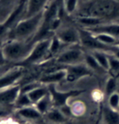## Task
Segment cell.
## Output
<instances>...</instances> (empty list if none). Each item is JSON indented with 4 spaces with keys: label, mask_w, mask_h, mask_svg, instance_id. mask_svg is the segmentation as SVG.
Masks as SVG:
<instances>
[{
    "label": "cell",
    "mask_w": 119,
    "mask_h": 124,
    "mask_svg": "<svg viewBox=\"0 0 119 124\" xmlns=\"http://www.w3.org/2000/svg\"><path fill=\"white\" fill-rule=\"evenodd\" d=\"M115 46H118V47H119V39H117V42H116V43H115Z\"/></svg>",
    "instance_id": "obj_34"
},
{
    "label": "cell",
    "mask_w": 119,
    "mask_h": 124,
    "mask_svg": "<svg viewBox=\"0 0 119 124\" xmlns=\"http://www.w3.org/2000/svg\"><path fill=\"white\" fill-rule=\"evenodd\" d=\"M56 36L64 45H76L80 43L79 31L74 27H65L56 30Z\"/></svg>",
    "instance_id": "obj_10"
},
{
    "label": "cell",
    "mask_w": 119,
    "mask_h": 124,
    "mask_svg": "<svg viewBox=\"0 0 119 124\" xmlns=\"http://www.w3.org/2000/svg\"><path fill=\"white\" fill-rule=\"evenodd\" d=\"M112 55H113L116 58H118L119 60V47L118 46H113V52H112Z\"/></svg>",
    "instance_id": "obj_33"
},
{
    "label": "cell",
    "mask_w": 119,
    "mask_h": 124,
    "mask_svg": "<svg viewBox=\"0 0 119 124\" xmlns=\"http://www.w3.org/2000/svg\"><path fill=\"white\" fill-rule=\"evenodd\" d=\"M63 45V43L57 39L56 36L52 37V39H51V44L49 47V53L48 54L51 55H55L61 49V46Z\"/></svg>",
    "instance_id": "obj_26"
},
{
    "label": "cell",
    "mask_w": 119,
    "mask_h": 124,
    "mask_svg": "<svg viewBox=\"0 0 119 124\" xmlns=\"http://www.w3.org/2000/svg\"><path fill=\"white\" fill-rule=\"evenodd\" d=\"M43 12L44 11L17 23L11 31V37L13 40L27 41L32 35L34 36L41 26Z\"/></svg>",
    "instance_id": "obj_2"
},
{
    "label": "cell",
    "mask_w": 119,
    "mask_h": 124,
    "mask_svg": "<svg viewBox=\"0 0 119 124\" xmlns=\"http://www.w3.org/2000/svg\"><path fill=\"white\" fill-rule=\"evenodd\" d=\"M7 62V61L5 56H4L3 54V49L2 48H0V67H2V66H3Z\"/></svg>",
    "instance_id": "obj_32"
},
{
    "label": "cell",
    "mask_w": 119,
    "mask_h": 124,
    "mask_svg": "<svg viewBox=\"0 0 119 124\" xmlns=\"http://www.w3.org/2000/svg\"><path fill=\"white\" fill-rule=\"evenodd\" d=\"M24 71L25 70L23 67L18 66L0 76V91L17 85L16 82L23 78Z\"/></svg>",
    "instance_id": "obj_8"
},
{
    "label": "cell",
    "mask_w": 119,
    "mask_h": 124,
    "mask_svg": "<svg viewBox=\"0 0 119 124\" xmlns=\"http://www.w3.org/2000/svg\"><path fill=\"white\" fill-rule=\"evenodd\" d=\"M109 70L113 73L119 72V60L116 58L113 55L109 54Z\"/></svg>",
    "instance_id": "obj_30"
},
{
    "label": "cell",
    "mask_w": 119,
    "mask_h": 124,
    "mask_svg": "<svg viewBox=\"0 0 119 124\" xmlns=\"http://www.w3.org/2000/svg\"><path fill=\"white\" fill-rule=\"evenodd\" d=\"M65 70V80L69 83H74L82 78L91 76L92 74V71L84 64H78V65L68 66Z\"/></svg>",
    "instance_id": "obj_9"
},
{
    "label": "cell",
    "mask_w": 119,
    "mask_h": 124,
    "mask_svg": "<svg viewBox=\"0 0 119 124\" xmlns=\"http://www.w3.org/2000/svg\"><path fill=\"white\" fill-rule=\"evenodd\" d=\"M42 86L40 82H30V83L25 84L23 86H21V94H28L35 88Z\"/></svg>",
    "instance_id": "obj_29"
},
{
    "label": "cell",
    "mask_w": 119,
    "mask_h": 124,
    "mask_svg": "<svg viewBox=\"0 0 119 124\" xmlns=\"http://www.w3.org/2000/svg\"><path fill=\"white\" fill-rule=\"evenodd\" d=\"M117 88V81L114 78H109L105 84V94L109 97L110 95L116 92Z\"/></svg>",
    "instance_id": "obj_28"
},
{
    "label": "cell",
    "mask_w": 119,
    "mask_h": 124,
    "mask_svg": "<svg viewBox=\"0 0 119 124\" xmlns=\"http://www.w3.org/2000/svg\"><path fill=\"white\" fill-rule=\"evenodd\" d=\"M48 88L47 87H40L35 88L30 92L28 93V96L30 97V101L33 103V105H35L36 103H38L40 100H42L43 97H45L48 94Z\"/></svg>",
    "instance_id": "obj_18"
},
{
    "label": "cell",
    "mask_w": 119,
    "mask_h": 124,
    "mask_svg": "<svg viewBox=\"0 0 119 124\" xmlns=\"http://www.w3.org/2000/svg\"><path fill=\"white\" fill-rule=\"evenodd\" d=\"M34 43L31 41L10 40L3 44V52L7 61L21 62L29 56Z\"/></svg>",
    "instance_id": "obj_3"
},
{
    "label": "cell",
    "mask_w": 119,
    "mask_h": 124,
    "mask_svg": "<svg viewBox=\"0 0 119 124\" xmlns=\"http://www.w3.org/2000/svg\"><path fill=\"white\" fill-rule=\"evenodd\" d=\"M100 124H104V123H100Z\"/></svg>",
    "instance_id": "obj_37"
},
{
    "label": "cell",
    "mask_w": 119,
    "mask_h": 124,
    "mask_svg": "<svg viewBox=\"0 0 119 124\" xmlns=\"http://www.w3.org/2000/svg\"><path fill=\"white\" fill-rule=\"evenodd\" d=\"M52 100H51L49 93L45 97H43V99L40 100L38 103H36L34 105V107L38 109V111L42 115L46 114L51 109L50 107L52 105Z\"/></svg>",
    "instance_id": "obj_22"
},
{
    "label": "cell",
    "mask_w": 119,
    "mask_h": 124,
    "mask_svg": "<svg viewBox=\"0 0 119 124\" xmlns=\"http://www.w3.org/2000/svg\"><path fill=\"white\" fill-rule=\"evenodd\" d=\"M20 93H21V86L19 84L0 91V105H8L11 104H15Z\"/></svg>",
    "instance_id": "obj_11"
},
{
    "label": "cell",
    "mask_w": 119,
    "mask_h": 124,
    "mask_svg": "<svg viewBox=\"0 0 119 124\" xmlns=\"http://www.w3.org/2000/svg\"><path fill=\"white\" fill-rule=\"evenodd\" d=\"M113 22H114V23H117V24H119V17H118V18H117L116 20H114Z\"/></svg>",
    "instance_id": "obj_35"
},
{
    "label": "cell",
    "mask_w": 119,
    "mask_h": 124,
    "mask_svg": "<svg viewBox=\"0 0 119 124\" xmlns=\"http://www.w3.org/2000/svg\"><path fill=\"white\" fill-rule=\"evenodd\" d=\"M91 54L93 55L96 60L97 61L100 67L104 70L105 71L109 70V53L101 52V51H95L92 52Z\"/></svg>",
    "instance_id": "obj_21"
},
{
    "label": "cell",
    "mask_w": 119,
    "mask_h": 124,
    "mask_svg": "<svg viewBox=\"0 0 119 124\" xmlns=\"http://www.w3.org/2000/svg\"><path fill=\"white\" fill-rule=\"evenodd\" d=\"M102 123L104 124H119V110H114L108 105L104 106Z\"/></svg>",
    "instance_id": "obj_15"
},
{
    "label": "cell",
    "mask_w": 119,
    "mask_h": 124,
    "mask_svg": "<svg viewBox=\"0 0 119 124\" xmlns=\"http://www.w3.org/2000/svg\"><path fill=\"white\" fill-rule=\"evenodd\" d=\"M78 31L79 36H80V43L83 47L91 50L92 52L95 51H101L104 52H113L114 46H109L100 43L95 38L94 34L87 30H78Z\"/></svg>",
    "instance_id": "obj_6"
},
{
    "label": "cell",
    "mask_w": 119,
    "mask_h": 124,
    "mask_svg": "<svg viewBox=\"0 0 119 124\" xmlns=\"http://www.w3.org/2000/svg\"><path fill=\"white\" fill-rule=\"evenodd\" d=\"M51 39H52V38H49V39H46L35 43L30 54L21 63L23 65H28L43 61L45 59V56H47L49 53Z\"/></svg>",
    "instance_id": "obj_4"
},
{
    "label": "cell",
    "mask_w": 119,
    "mask_h": 124,
    "mask_svg": "<svg viewBox=\"0 0 119 124\" xmlns=\"http://www.w3.org/2000/svg\"><path fill=\"white\" fill-rule=\"evenodd\" d=\"M84 58L85 54L80 48L70 47L61 52L57 56L56 61L58 64L70 66L82 64V62H84Z\"/></svg>",
    "instance_id": "obj_7"
},
{
    "label": "cell",
    "mask_w": 119,
    "mask_h": 124,
    "mask_svg": "<svg viewBox=\"0 0 119 124\" xmlns=\"http://www.w3.org/2000/svg\"><path fill=\"white\" fill-rule=\"evenodd\" d=\"M25 0H22L21 3H19V5L16 8V9L13 11L10 14L9 16L7 17V21L4 23L2 24V25H0V37L3 36L6 33V31L9 28L12 27L13 24L15 23V21H16L18 16L21 15V13L23 12V9L25 8Z\"/></svg>",
    "instance_id": "obj_12"
},
{
    "label": "cell",
    "mask_w": 119,
    "mask_h": 124,
    "mask_svg": "<svg viewBox=\"0 0 119 124\" xmlns=\"http://www.w3.org/2000/svg\"><path fill=\"white\" fill-rule=\"evenodd\" d=\"M108 105L114 110H119V93L114 92L108 97Z\"/></svg>",
    "instance_id": "obj_27"
},
{
    "label": "cell",
    "mask_w": 119,
    "mask_h": 124,
    "mask_svg": "<svg viewBox=\"0 0 119 124\" xmlns=\"http://www.w3.org/2000/svg\"><path fill=\"white\" fill-rule=\"evenodd\" d=\"M3 43H2V41H0V48L3 47Z\"/></svg>",
    "instance_id": "obj_36"
},
{
    "label": "cell",
    "mask_w": 119,
    "mask_h": 124,
    "mask_svg": "<svg viewBox=\"0 0 119 124\" xmlns=\"http://www.w3.org/2000/svg\"><path fill=\"white\" fill-rule=\"evenodd\" d=\"M31 124H35V123H31Z\"/></svg>",
    "instance_id": "obj_38"
},
{
    "label": "cell",
    "mask_w": 119,
    "mask_h": 124,
    "mask_svg": "<svg viewBox=\"0 0 119 124\" xmlns=\"http://www.w3.org/2000/svg\"><path fill=\"white\" fill-rule=\"evenodd\" d=\"M77 3H78V0H67L65 3L66 11L69 13L74 12L77 8Z\"/></svg>",
    "instance_id": "obj_31"
},
{
    "label": "cell",
    "mask_w": 119,
    "mask_h": 124,
    "mask_svg": "<svg viewBox=\"0 0 119 124\" xmlns=\"http://www.w3.org/2000/svg\"><path fill=\"white\" fill-rule=\"evenodd\" d=\"M78 21L86 29L95 28L104 24L103 20L91 16H79L78 18Z\"/></svg>",
    "instance_id": "obj_19"
},
{
    "label": "cell",
    "mask_w": 119,
    "mask_h": 124,
    "mask_svg": "<svg viewBox=\"0 0 119 124\" xmlns=\"http://www.w3.org/2000/svg\"><path fill=\"white\" fill-rule=\"evenodd\" d=\"M47 118L50 122L56 124L64 123L66 121V117L62 114V112L60 110V108H51L47 114H46Z\"/></svg>",
    "instance_id": "obj_20"
},
{
    "label": "cell",
    "mask_w": 119,
    "mask_h": 124,
    "mask_svg": "<svg viewBox=\"0 0 119 124\" xmlns=\"http://www.w3.org/2000/svg\"><path fill=\"white\" fill-rule=\"evenodd\" d=\"M47 88L51 100H52V105L57 108H60L67 105V102L69 98L78 96L81 93L83 92L82 90H72L66 92H59V91H56L55 84L48 85Z\"/></svg>",
    "instance_id": "obj_5"
},
{
    "label": "cell",
    "mask_w": 119,
    "mask_h": 124,
    "mask_svg": "<svg viewBox=\"0 0 119 124\" xmlns=\"http://www.w3.org/2000/svg\"><path fill=\"white\" fill-rule=\"evenodd\" d=\"M84 63L91 71H96L98 73H102L105 71L104 70H103L100 67V65H99L97 61H96V58H95L91 53V54H85Z\"/></svg>",
    "instance_id": "obj_23"
},
{
    "label": "cell",
    "mask_w": 119,
    "mask_h": 124,
    "mask_svg": "<svg viewBox=\"0 0 119 124\" xmlns=\"http://www.w3.org/2000/svg\"><path fill=\"white\" fill-rule=\"evenodd\" d=\"M17 114L20 117L28 120H37L42 117V114L34 107V105L18 108Z\"/></svg>",
    "instance_id": "obj_17"
},
{
    "label": "cell",
    "mask_w": 119,
    "mask_h": 124,
    "mask_svg": "<svg viewBox=\"0 0 119 124\" xmlns=\"http://www.w3.org/2000/svg\"><path fill=\"white\" fill-rule=\"evenodd\" d=\"M48 0H28L26 18L31 17L43 12V8Z\"/></svg>",
    "instance_id": "obj_16"
},
{
    "label": "cell",
    "mask_w": 119,
    "mask_h": 124,
    "mask_svg": "<svg viewBox=\"0 0 119 124\" xmlns=\"http://www.w3.org/2000/svg\"><path fill=\"white\" fill-rule=\"evenodd\" d=\"M92 34H99V33H104V34H110L117 39H119V24L113 23L111 24H103L97 27L91 29H85Z\"/></svg>",
    "instance_id": "obj_13"
},
{
    "label": "cell",
    "mask_w": 119,
    "mask_h": 124,
    "mask_svg": "<svg viewBox=\"0 0 119 124\" xmlns=\"http://www.w3.org/2000/svg\"><path fill=\"white\" fill-rule=\"evenodd\" d=\"M15 105L18 108H21L25 107H29V106H33L34 105L30 101L28 94H21V93H20L19 96L17 97L16 102H15Z\"/></svg>",
    "instance_id": "obj_25"
},
{
    "label": "cell",
    "mask_w": 119,
    "mask_h": 124,
    "mask_svg": "<svg viewBox=\"0 0 119 124\" xmlns=\"http://www.w3.org/2000/svg\"><path fill=\"white\" fill-rule=\"evenodd\" d=\"M95 38H96L100 43L104 44L106 46H115V43L117 42V39L113 36L104 33H99V34H93Z\"/></svg>",
    "instance_id": "obj_24"
},
{
    "label": "cell",
    "mask_w": 119,
    "mask_h": 124,
    "mask_svg": "<svg viewBox=\"0 0 119 124\" xmlns=\"http://www.w3.org/2000/svg\"><path fill=\"white\" fill-rule=\"evenodd\" d=\"M80 16H91L116 20L119 17V2L117 0H94L85 4L82 8Z\"/></svg>",
    "instance_id": "obj_1"
},
{
    "label": "cell",
    "mask_w": 119,
    "mask_h": 124,
    "mask_svg": "<svg viewBox=\"0 0 119 124\" xmlns=\"http://www.w3.org/2000/svg\"><path fill=\"white\" fill-rule=\"evenodd\" d=\"M66 78V70H60L57 71L49 72L47 74H45L39 79V82L42 84H56L58 82L62 81L63 79H65Z\"/></svg>",
    "instance_id": "obj_14"
}]
</instances>
